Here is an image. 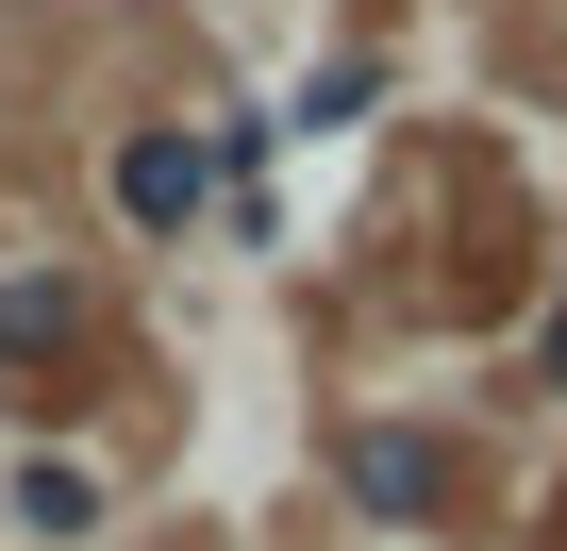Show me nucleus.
I'll use <instances>...</instances> for the list:
<instances>
[{
	"label": "nucleus",
	"instance_id": "7ed1b4c3",
	"mask_svg": "<svg viewBox=\"0 0 567 551\" xmlns=\"http://www.w3.org/2000/svg\"><path fill=\"white\" fill-rule=\"evenodd\" d=\"M200 184H217V167H200L184 134H134V151H117V201H134L151 234H184V217H200Z\"/></svg>",
	"mask_w": 567,
	"mask_h": 551
},
{
	"label": "nucleus",
	"instance_id": "20e7f679",
	"mask_svg": "<svg viewBox=\"0 0 567 551\" xmlns=\"http://www.w3.org/2000/svg\"><path fill=\"white\" fill-rule=\"evenodd\" d=\"M84 335V302L51 285V267H18V285H0V368H34V351H68Z\"/></svg>",
	"mask_w": 567,
	"mask_h": 551
},
{
	"label": "nucleus",
	"instance_id": "f03ea898",
	"mask_svg": "<svg viewBox=\"0 0 567 551\" xmlns=\"http://www.w3.org/2000/svg\"><path fill=\"white\" fill-rule=\"evenodd\" d=\"M0 518H18V534H51V551H68V534H101V468H84V451H34L18 484H0Z\"/></svg>",
	"mask_w": 567,
	"mask_h": 551
},
{
	"label": "nucleus",
	"instance_id": "39448f33",
	"mask_svg": "<svg viewBox=\"0 0 567 551\" xmlns=\"http://www.w3.org/2000/svg\"><path fill=\"white\" fill-rule=\"evenodd\" d=\"M550 385H567V302H550Z\"/></svg>",
	"mask_w": 567,
	"mask_h": 551
},
{
	"label": "nucleus",
	"instance_id": "f257e3e1",
	"mask_svg": "<svg viewBox=\"0 0 567 551\" xmlns=\"http://www.w3.org/2000/svg\"><path fill=\"white\" fill-rule=\"evenodd\" d=\"M351 501H368V518H384V534H417V518H434V501H451V451H434V435H401V418H384V435H351Z\"/></svg>",
	"mask_w": 567,
	"mask_h": 551
}]
</instances>
